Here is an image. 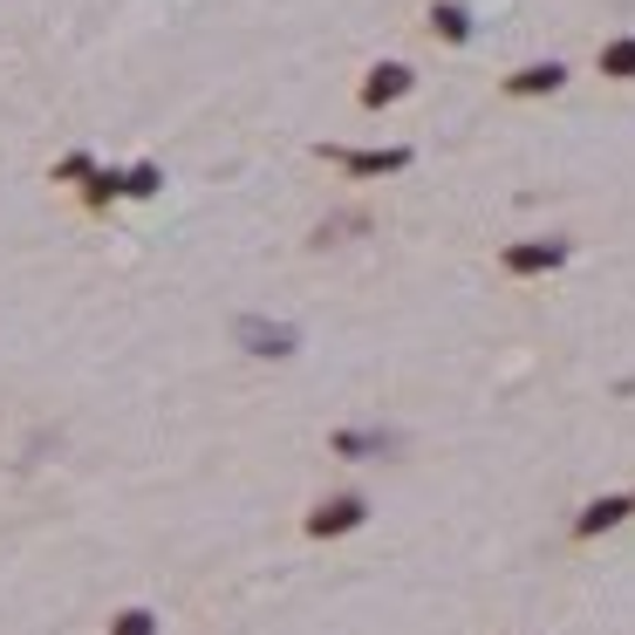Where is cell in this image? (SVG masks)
<instances>
[{
    "instance_id": "6da1fadb",
    "label": "cell",
    "mask_w": 635,
    "mask_h": 635,
    "mask_svg": "<svg viewBox=\"0 0 635 635\" xmlns=\"http://www.w3.org/2000/svg\"><path fill=\"white\" fill-rule=\"evenodd\" d=\"M369 520V499L363 492H335V499H322L308 512V540H342V533H355Z\"/></svg>"
},
{
    "instance_id": "7a4b0ae2",
    "label": "cell",
    "mask_w": 635,
    "mask_h": 635,
    "mask_svg": "<svg viewBox=\"0 0 635 635\" xmlns=\"http://www.w3.org/2000/svg\"><path fill=\"white\" fill-rule=\"evenodd\" d=\"M232 342H240L247 355H267V363H281V355H294V329L288 322H260V314H240V322H232Z\"/></svg>"
},
{
    "instance_id": "3957f363",
    "label": "cell",
    "mask_w": 635,
    "mask_h": 635,
    "mask_svg": "<svg viewBox=\"0 0 635 635\" xmlns=\"http://www.w3.org/2000/svg\"><path fill=\"white\" fill-rule=\"evenodd\" d=\"M499 267L512 273V281H533V273L568 267V240H512V247L499 253Z\"/></svg>"
},
{
    "instance_id": "277c9868",
    "label": "cell",
    "mask_w": 635,
    "mask_h": 635,
    "mask_svg": "<svg viewBox=\"0 0 635 635\" xmlns=\"http://www.w3.org/2000/svg\"><path fill=\"white\" fill-rule=\"evenodd\" d=\"M322 157H329V165H342L348 178H389V171L410 165L404 144H389V150H335V144H322Z\"/></svg>"
},
{
    "instance_id": "5b68a950",
    "label": "cell",
    "mask_w": 635,
    "mask_h": 635,
    "mask_svg": "<svg viewBox=\"0 0 635 635\" xmlns=\"http://www.w3.org/2000/svg\"><path fill=\"white\" fill-rule=\"evenodd\" d=\"M410 83H417V75H410L404 62H376V69H369V83H363V110H389V103H404V96H410Z\"/></svg>"
},
{
    "instance_id": "8992f818",
    "label": "cell",
    "mask_w": 635,
    "mask_h": 635,
    "mask_svg": "<svg viewBox=\"0 0 635 635\" xmlns=\"http://www.w3.org/2000/svg\"><path fill=\"white\" fill-rule=\"evenodd\" d=\"M561 83H568V69H561V62H527V69H512L499 90H506L512 103H527V96H553Z\"/></svg>"
},
{
    "instance_id": "52a82bcc",
    "label": "cell",
    "mask_w": 635,
    "mask_h": 635,
    "mask_svg": "<svg viewBox=\"0 0 635 635\" xmlns=\"http://www.w3.org/2000/svg\"><path fill=\"white\" fill-rule=\"evenodd\" d=\"M635 512V499H622V492H608V499H594L581 520H574V540H594V533H608V527H622Z\"/></svg>"
},
{
    "instance_id": "ba28073f",
    "label": "cell",
    "mask_w": 635,
    "mask_h": 635,
    "mask_svg": "<svg viewBox=\"0 0 635 635\" xmlns=\"http://www.w3.org/2000/svg\"><path fill=\"white\" fill-rule=\"evenodd\" d=\"M430 34L451 42V49H465V42H471V14L458 8V0H438V8H430Z\"/></svg>"
},
{
    "instance_id": "9c48e42d",
    "label": "cell",
    "mask_w": 635,
    "mask_h": 635,
    "mask_svg": "<svg viewBox=\"0 0 635 635\" xmlns=\"http://www.w3.org/2000/svg\"><path fill=\"white\" fill-rule=\"evenodd\" d=\"M335 451L342 458H383L389 438H383V430H335Z\"/></svg>"
},
{
    "instance_id": "30bf717a",
    "label": "cell",
    "mask_w": 635,
    "mask_h": 635,
    "mask_svg": "<svg viewBox=\"0 0 635 635\" xmlns=\"http://www.w3.org/2000/svg\"><path fill=\"white\" fill-rule=\"evenodd\" d=\"M602 75H615V83H635V34H622V42L602 49Z\"/></svg>"
},
{
    "instance_id": "8fae6325",
    "label": "cell",
    "mask_w": 635,
    "mask_h": 635,
    "mask_svg": "<svg viewBox=\"0 0 635 635\" xmlns=\"http://www.w3.org/2000/svg\"><path fill=\"white\" fill-rule=\"evenodd\" d=\"M110 635H157V615L150 608H124V615L110 622Z\"/></svg>"
},
{
    "instance_id": "7c38bea8",
    "label": "cell",
    "mask_w": 635,
    "mask_h": 635,
    "mask_svg": "<svg viewBox=\"0 0 635 635\" xmlns=\"http://www.w3.org/2000/svg\"><path fill=\"white\" fill-rule=\"evenodd\" d=\"M157 191V165H137V171H124V198H150Z\"/></svg>"
},
{
    "instance_id": "4fadbf2b",
    "label": "cell",
    "mask_w": 635,
    "mask_h": 635,
    "mask_svg": "<svg viewBox=\"0 0 635 635\" xmlns=\"http://www.w3.org/2000/svg\"><path fill=\"white\" fill-rule=\"evenodd\" d=\"M116 191H124V178H116V171H96L83 198H90V206H110V198H116Z\"/></svg>"
},
{
    "instance_id": "5bb4252c",
    "label": "cell",
    "mask_w": 635,
    "mask_h": 635,
    "mask_svg": "<svg viewBox=\"0 0 635 635\" xmlns=\"http://www.w3.org/2000/svg\"><path fill=\"white\" fill-rule=\"evenodd\" d=\"M55 178H96V171H90V157H83V150H69L62 165H55Z\"/></svg>"
}]
</instances>
